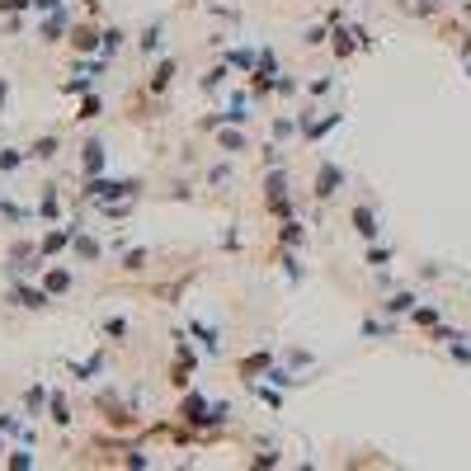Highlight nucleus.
<instances>
[{"label":"nucleus","mask_w":471,"mask_h":471,"mask_svg":"<svg viewBox=\"0 0 471 471\" xmlns=\"http://www.w3.org/2000/svg\"><path fill=\"white\" fill-rule=\"evenodd\" d=\"M52 420H57V424L71 420V415H66V401H62V396H52Z\"/></svg>","instance_id":"4468645a"},{"label":"nucleus","mask_w":471,"mask_h":471,"mask_svg":"<svg viewBox=\"0 0 471 471\" xmlns=\"http://www.w3.org/2000/svg\"><path fill=\"white\" fill-rule=\"evenodd\" d=\"M15 165H24V151H5L0 156V170H15Z\"/></svg>","instance_id":"f8f14e48"},{"label":"nucleus","mask_w":471,"mask_h":471,"mask_svg":"<svg viewBox=\"0 0 471 471\" xmlns=\"http://www.w3.org/2000/svg\"><path fill=\"white\" fill-rule=\"evenodd\" d=\"M340 184H344V170H340L335 160H325V165L316 170V198H335Z\"/></svg>","instance_id":"f257e3e1"},{"label":"nucleus","mask_w":471,"mask_h":471,"mask_svg":"<svg viewBox=\"0 0 471 471\" xmlns=\"http://www.w3.org/2000/svg\"><path fill=\"white\" fill-rule=\"evenodd\" d=\"M415 321H420V325H434V321H439V311H429V307H420V311H415Z\"/></svg>","instance_id":"f3484780"},{"label":"nucleus","mask_w":471,"mask_h":471,"mask_svg":"<svg viewBox=\"0 0 471 471\" xmlns=\"http://www.w3.org/2000/svg\"><path fill=\"white\" fill-rule=\"evenodd\" d=\"M354 226H359V236H368V240L377 236V217L368 212V207H354Z\"/></svg>","instance_id":"39448f33"},{"label":"nucleus","mask_w":471,"mask_h":471,"mask_svg":"<svg viewBox=\"0 0 471 471\" xmlns=\"http://www.w3.org/2000/svg\"><path fill=\"white\" fill-rule=\"evenodd\" d=\"M226 123H250V99L245 94H236L231 109H226Z\"/></svg>","instance_id":"20e7f679"},{"label":"nucleus","mask_w":471,"mask_h":471,"mask_svg":"<svg viewBox=\"0 0 471 471\" xmlns=\"http://www.w3.org/2000/svg\"><path fill=\"white\" fill-rule=\"evenodd\" d=\"M170 76H174V62H165L156 71V80H151V90H165V80H170Z\"/></svg>","instance_id":"9b49d317"},{"label":"nucleus","mask_w":471,"mask_h":471,"mask_svg":"<svg viewBox=\"0 0 471 471\" xmlns=\"http://www.w3.org/2000/svg\"><path fill=\"white\" fill-rule=\"evenodd\" d=\"M141 47H146V52H151V47H160V24H151V29H146V38H141Z\"/></svg>","instance_id":"2eb2a0df"},{"label":"nucleus","mask_w":471,"mask_h":471,"mask_svg":"<svg viewBox=\"0 0 471 471\" xmlns=\"http://www.w3.org/2000/svg\"><path fill=\"white\" fill-rule=\"evenodd\" d=\"M410 307H415V297H410V292H396V297L387 302V311H392V316L396 311H410Z\"/></svg>","instance_id":"9d476101"},{"label":"nucleus","mask_w":471,"mask_h":471,"mask_svg":"<svg viewBox=\"0 0 471 471\" xmlns=\"http://www.w3.org/2000/svg\"><path fill=\"white\" fill-rule=\"evenodd\" d=\"M62 29H66V19H62V15H57V19H47V24H43V33H47V38H57Z\"/></svg>","instance_id":"dca6fc26"},{"label":"nucleus","mask_w":471,"mask_h":471,"mask_svg":"<svg viewBox=\"0 0 471 471\" xmlns=\"http://www.w3.org/2000/svg\"><path fill=\"white\" fill-rule=\"evenodd\" d=\"M43 283H47V292H66V288H71V273H66V269H52Z\"/></svg>","instance_id":"6e6552de"},{"label":"nucleus","mask_w":471,"mask_h":471,"mask_svg":"<svg viewBox=\"0 0 471 471\" xmlns=\"http://www.w3.org/2000/svg\"><path fill=\"white\" fill-rule=\"evenodd\" d=\"M221 146H226V151H240L245 137H240V132H221Z\"/></svg>","instance_id":"ddd939ff"},{"label":"nucleus","mask_w":471,"mask_h":471,"mask_svg":"<svg viewBox=\"0 0 471 471\" xmlns=\"http://www.w3.org/2000/svg\"><path fill=\"white\" fill-rule=\"evenodd\" d=\"M123 193H137V184H109V179H90V198H123Z\"/></svg>","instance_id":"f03ea898"},{"label":"nucleus","mask_w":471,"mask_h":471,"mask_svg":"<svg viewBox=\"0 0 471 471\" xmlns=\"http://www.w3.org/2000/svg\"><path fill=\"white\" fill-rule=\"evenodd\" d=\"M467 71H471V66H467Z\"/></svg>","instance_id":"a211bd4d"},{"label":"nucleus","mask_w":471,"mask_h":471,"mask_svg":"<svg viewBox=\"0 0 471 471\" xmlns=\"http://www.w3.org/2000/svg\"><path fill=\"white\" fill-rule=\"evenodd\" d=\"M254 62H264V57H259V52H250V47H245V52H231V66H245V71H250Z\"/></svg>","instance_id":"1a4fd4ad"},{"label":"nucleus","mask_w":471,"mask_h":471,"mask_svg":"<svg viewBox=\"0 0 471 471\" xmlns=\"http://www.w3.org/2000/svg\"><path fill=\"white\" fill-rule=\"evenodd\" d=\"M15 302H19V307H29V311H43V307H47V297H43V292H33V288H15Z\"/></svg>","instance_id":"7ed1b4c3"},{"label":"nucleus","mask_w":471,"mask_h":471,"mask_svg":"<svg viewBox=\"0 0 471 471\" xmlns=\"http://www.w3.org/2000/svg\"><path fill=\"white\" fill-rule=\"evenodd\" d=\"M71 236H76V226H66V231H52V236L43 240V254H57V250L66 245V240H71Z\"/></svg>","instance_id":"0eeeda50"},{"label":"nucleus","mask_w":471,"mask_h":471,"mask_svg":"<svg viewBox=\"0 0 471 471\" xmlns=\"http://www.w3.org/2000/svg\"><path fill=\"white\" fill-rule=\"evenodd\" d=\"M85 170H90V174L104 170V146H99V141H90V146H85Z\"/></svg>","instance_id":"423d86ee"}]
</instances>
